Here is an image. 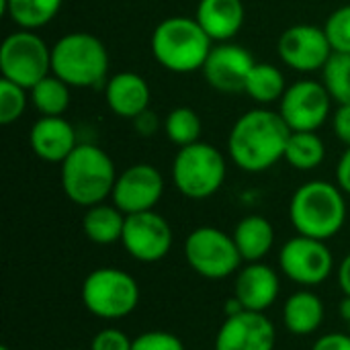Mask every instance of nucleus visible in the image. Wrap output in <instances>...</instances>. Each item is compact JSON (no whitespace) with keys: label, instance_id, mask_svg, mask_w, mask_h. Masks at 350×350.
Returning a JSON list of instances; mask_svg holds the SVG:
<instances>
[{"label":"nucleus","instance_id":"1","mask_svg":"<svg viewBox=\"0 0 350 350\" xmlns=\"http://www.w3.org/2000/svg\"><path fill=\"white\" fill-rule=\"evenodd\" d=\"M291 129L269 107H256L236 119L228 135L230 160L244 172L256 174L273 168L285 156Z\"/></svg>","mask_w":350,"mask_h":350},{"label":"nucleus","instance_id":"2","mask_svg":"<svg viewBox=\"0 0 350 350\" xmlns=\"http://www.w3.org/2000/svg\"><path fill=\"white\" fill-rule=\"evenodd\" d=\"M347 199L336 183H304L289 201V221L299 236L328 242L347 224Z\"/></svg>","mask_w":350,"mask_h":350},{"label":"nucleus","instance_id":"3","mask_svg":"<svg viewBox=\"0 0 350 350\" xmlns=\"http://www.w3.org/2000/svg\"><path fill=\"white\" fill-rule=\"evenodd\" d=\"M154 59L172 74L203 70L213 41L195 16H168L160 21L150 39Z\"/></svg>","mask_w":350,"mask_h":350},{"label":"nucleus","instance_id":"4","mask_svg":"<svg viewBox=\"0 0 350 350\" xmlns=\"http://www.w3.org/2000/svg\"><path fill=\"white\" fill-rule=\"evenodd\" d=\"M59 180L66 197L84 209L105 203L115 189L117 170L113 158L94 144H78L59 164Z\"/></svg>","mask_w":350,"mask_h":350},{"label":"nucleus","instance_id":"5","mask_svg":"<svg viewBox=\"0 0 350 350\" xmlns=\"http://www.w3.org/2000/svg\"><path fill=\"white\" fill-rule=\"evenodd\" d=\"M109 51L105 43L86 31L62 35L51 45V74L70 88H96L109 80Z\"/></svg>","mask_w":350,"mask_h":350},{"label":"nucleus","instance_id":"6","mask_svg":"<svg viewBox=\"0 0 350 350\" xmlns=\"http://www.w3.org/2000/svg\"><path fill=\"white\" fill-rule=\"evenodd\" d=\"M228 160L226 156L207 142H195L178 148L170 176L176 191L193 201L213 197L226 183Z\"/></svg>","mask_w":350,"mask_h":350},{"label":"nucleus","instance_id":"7","mask_svg":"<svg viewBox=\"0 0 350 350\" xmlns=\"http://www.w3.org/2000/svg\"><path fill=\"white\" fill-rule=\"evenodd\" d=\"M82 304L100 320H123L139 304V285L123 269L103 267L84 279Z\"/></svg>","mask_w":350,"mask_h":350},{"label":"nucleus","instance_id":"8","mask_svg":"<svg viewBox=\"0 0 350 350\" xmlns=\"http://www.w3.org/2000/svg\"><path fill=\"white\" fill-rule=\"evenodd\" d=\"M0 74L31 90L51 74V47L35 31L18 29L6 35L0 45Z\"/></svg>","mask_w":350,"mask_h":350},{"label":"nucleus","instance_id":"9","mask_svg":"<svg viewBox=\"0 0 350 350\" xmlns=\"http://www.w3.org/2000/svg\"><path fill=\"white\" fill-rule=\"evenodd\" d=\"M185 258L199 277L211 281L228 279L244 262L234 236L213 226H201L187 236Z\"/></svg>","mask_w":350,"mask_h":350},{"label":"nucleus","instance_id":"10","mask_svg":"<svg viewBox=\"0 0 350 350\" xmlns=\"http://www.w3.org/2000/svg\"><path fill=\"white\" fill-rule=\"evenodd\" d=\"M332 96L324 82L301 78L287 86L279 115L291 131H318L332 117Z\"/></svg>","mask_w":350,"mask_h":350},{"label":"nucleus","instance_id":"11","mask_svg":"<svg viewBox=\"0 0 350 350\" xmlns=\"http://www.w3.org/2000/svg\"><path fill=\"white\" fill-rule=\"evenodd\" d=\"M279 267L293 283L316 287L334 273V256L324 240L297 234L283 244L279 252Z\"/></svg>","mask_w":350,"mask_h":350},{"label":"nucleus","instance_id":"12","mask_svg":"<svg viewBox=\"0 0 350 350\" xmlns=\"http://www.w3.org/2000/svg\"><path fill=\"white\" fill-rule=\"evenodd\" d=\"M277 53L287 68L299 74H312L322 72L334 51L324 27L301 23L281 33L277 41Z\"/></svg>","mask_w":350,"mask_h":350},{"label":"nucleus","instance_id":"13","mask_svg":"<svg viewBox=\"0 0 350 350\" xmlns=\"http://www.w3.org/2000/svg\"><path fill=\"white\" fill-rule=\"evenodd\" d=\"M174 242V234L166 217L160 213L144 211L125 217L121 244L125 252L137 262H160L168 256Z\"/></svg>","mask_w":350,"mask_h":350},{"label":"nucleus","instance_id":"14","mask_svg":"<svg viewBox=\"0 0 350 350\" xmlns=\"http://www.w3.org/2000/svg\"><path fill=\"white\" fill-rule=\"evenodd\" d=\"M164 195V176L162 172L146 162L131 164L125 168L115 183L111 201L125 215L152 211Z\"/></svg>","mask_w":350,"mask_h":350},{"label":"nucleus","instance_id":"15","mask_svg":"<svg viewBox=\"0 0 350 350\" xmlns=\"http://www.w3.org/2000/svg\"><path fill=\"white\" fill-rule=\"evenodd\" d=\"M254 64L256 62L252 53L244 45L226 41L213 45L201 72L205 82L213 90L224 94H236V92H244L246 78L254 68Z\"/></svg>","mask_w":350,"mask_h":350},{"label":"nucleus","instance_id":"16","mask_svg":"<svg viewBox=\"0 0 350 350\" xmlns=\"http://www.w3.org/2000/svg\"><path fill=\"white\" fill-rule=\"evenodd\" d=\"M277 332L273 322L260 312H240L226 316L215 336V350H275Z\"/></svg>","mask_w":350,"mask_h":350},{"label":"nucleus","instance_id":"17","mask_svg":"<svg viewBox=\"0 0 350 350\" xmlns=\"http://www.w3.org/2000/svg\"><path fill=\"white\" fill-rule=\"evenodd\" d=\"M281 293V281L273 267L265 262H248L244 269L238 271L234 297L240 306L248 312L265 314L269 308L275 306Z\"/></svg>","mask_w":350,"mask_h":350},{"label":"nucleus","instance_id":"18","mask_svg":"<svg viewBox=\"0 0 350 350\" xmlns=\"http://www.w3.org/2000/svg\"><path fill=\"white\" fill-rule=\"evenodd\" d=\"M33 154L49 164H62L78 146L74 125L66 117H39L29 131Z\"/></svg>","mask_w":350,"mask_h":350},{"label":"nucleus","instance_id":"19","mask_svg":"<svg viewBox=\"0 0 350 350\" xmlns=\"http://www.w3.org/2000/svg\"><path fill=\"white\" fill-rule=\"evenodd\" d=\"M152 90L144 76L137 72H117L105 82V103L119 119L133 121L150 109Z\"/></svg>","mask_w":350,"mask_h":350},{"label":"nucleus","instance_id":"20","mask_svg":"<svg viewBox=\"0 0 350 350\" xmlns=\"http://www.w3.org/2000/svg\"><path fill=\"white\" fill-rule=\"evenodd\" d=\"M195 18L213 43H226L242 31L246 8L242 0H199Z\"/></svg>","mask_w":350,"mask_h":350},{"label":"nucleus","instance_id":"21","mask_svg":"<svg viewBox=\"0 0 350 350\" xmlns=\"http://www.w3.org/2000/svg\"><path fill=\"white\" fill-rule=\"evenodd\" d=\"M324 301L310 289L295 291L283 306V324L295 336H310L324 324Z\"/></svg>","mask_w":350,"mask_h":350},{"label":"nucleus","instance_id":"22","mask_svg":"<svg viewBox=\"0 0 350 350\" xmlns=\"http://www.w3.org/2000/svg\"><path fill=\"white\" fill-rule=\"evenodd\" d=\"M232 236L244 262H262L275 246V228L262 215L242 217Z\"/></svg>","mask_w":350,"mask_h":350},{"label":"nucleus","instance_id":"23","mask_svg":"<svg viewBox=\"0 0 350 350\" xmlns=\"http://www.w3.org/2000/svg\"><path fill=\"white\" fill-rule=\"evenodd\" d=\"M125 213L117 205L98 203L86 209L82 217V230L92 244L109 246L121 242L125 228Z\"/></svg>","mask_w":350,"mask_h":350},{"label":"nucleus","instance_id":"24","mask_svg":"<svg viewBox=\"0 0 350 350\" xmlns=\"http://www.w3.org/2000/svg\"><path fill=\"white\" fill-rule=\"evenodd\" d=\"M285 90H287L285 74L275 64L269 62H256L244 84V92L258 107H269L273 103H279Z\"/></svg>","mask_w":350,"mask_h":350},{"label":"nucleus","instance_id":"25","mask_svg":"<svg viewBox=\"0 0 350 350\" xmlns=\"http://www.w3.org/2000/svg\"><path fill=\"white\" fill-rule=\"evenodd\" d=\"M0 4L2 14H6L18 29L37 31L57 16L64 0H2Z\"/></svg>","mask_w":350,"mask_h":350},{"label":"nucleus","instance_id":"26","mask_svg":"<svg viewBox=\"0 0 350 350\" xmlns=\"http://www.w3.org/2000/svg\"><path fill=\"white\" fill-rule=\"evenodd\" d=\"M72 88L55 74L45 76L29 90V98L41 117H64L70 109Z\"/></svg>","mask_w":350,"mask_h":350},{"label":"nucleus","instance_id":"27","mask_svg":"<svg viewBox=\"0 0 350 350\" xmlns=\"http://www.w3.org/2000/svg\"><path fill=\"white\" fill-rule=\"evenodd\" d=\"M326 158V144L316 131H291L283 160L295 170H316Z\"/></svg>","mask_w":350,"mask_h":350},{"label":"nucleus","instance_id":"28","mask_svg":"<svg viewBox=\"0 0 350 350\" xmlns=\"http://www.w3.org/2000/svg\"><path fill=\"white\" fill-rule=\"evenodd\" d=\"M164 133L168 142L174 144L176 148L201 142L203 123L199 113L191 107H174L164 119Z\"/></svg>","mask_w":350,"mask_h":350},{"label":"nucleus","instance_id":"29","mask_svg":"<svg viewBox=\"0 0 350 350\" xmlns=\"http://www.w3.org/2000/svg\"><path fill=\"white\" fill-rule=\"evenodd\" d=\"M322 82L336 105H350V53H332L322 70Z\"/></svg>","mask_w":350,"mask_h":350},{"label":"nucleus","instance_id":"30","mask_svg":"<svg viewBox=\"0 0 350 350\" xmlns=\"http://www.w3.org/2000/svg\"><path fill=\"white\" fill-rule=\"evenodd\" d=\"M29 90L6 80L0 78V123L2 125H10L14 121H18L29 105Z\"/></svg>","mask_w":350,"mask_h":350},{"label":"nucleus","instance_id":"31","mask_svg":"<svg viewBox=\"0 0 350 350\" xmlns=\"http://www.w3.org/2000/svg\"><path fill=\"white\" fill-rule=\"evenodd\" d=\"M324 31L334 53H350V4L330 12L324 23Z\"/></svg>","mask_w":350,"mask_h":350},{"label":"nucleus","instance_id":"32","mask_svg":"<svg viewBox=\"0 0 350 350\" xmlns=\"http://www.w3.org/2000/svg\"><path fill=\"white\" fill-rule=\"evenodd\" d=\"M131 350H187L183 340L166 330H150L133 338Z\"/></svg>","mask_w":350,"mask_h":350},{"label":"nucleus","instance_id":"33","mask_svg":"<svg viewBox=\"0 0 350 350\" xmlns=\"http://www.w3.org/2000/svg\"><path fill=\"white\" fill-rule=\"evenodd\" d=\"M133 340L119 328H105L94 334L88 350H131Z\"/></svg>","mask_w":350,"mask_h":350},{"label":"nucleus","instance_id":"34","mask_svg":"<svg viewBox=\"0 0 350 350\" xmlns=\"http://www.w3.org/2000/svg\"><path fill=\"white\" fill-rule=\"evenodd\" d=\"M332 131L340 144L350 146V105H338L332 113Z\"/></svg>","mask_w":350,"mask_h":350},{"label":"nucleus","instance_id":"35","mask_svg":"<svg viewBox=\"0 0 350 350\" xmlns=\"http://www.w3.org/2000/svg\"><path fill=\"white\" fill-rule=\"evenodd\" d=\"M131 123H133L137 135H142V137H154V135L160 131V127H164V123L160 121L158 113L152 111V109H146V111H144L142 115H137Z\"/></svg>","mask_w":350,"mask_h":350},{"label":"nucleus","instance_id":"36","mask_svg":"<svg viewBox=\"0 0 350 350\" xmlns=\"http://www.w3.org/2000/svg\"><path fill=\"white\" fill-rule=\"evenodd\" d=\"M312 350H350V336L342 332H332L316 340Z\"/></svg>","mask_w":350,"mask_h":350},{"label":"nucleus","instance_id":"37","mask_svg":"<svg viewBox=\"0 0 350 350\" xmlns=\"http://www.w3.org/2000/svg\"><path fill=\"white\" fill-rule=\"evenodd\" d=\"M334 174H336V185L342 189L345 195L350 197V146L345 148V152L340 154Z\"/></svg>","mask_w":350,"mask_h":350},{"label":"nucleus","instance_id":"38","mask_svg":"<svg viewBox=\"0 0 350 350\" xmlns=\"http://www.w3.org/2000/svg\"><path fill=\"white\" fill-rule=\"evenodd\" d=\"M336 277H338V287H340V291L345 293V297H350V252L345 256V260L338 265Z\"/></svg>","mask_w":350,"mask_h":350},{"label":"nucleus","instance_id":"39","mask_svg":"<svg viewBox=\"0 0 350 350\" xmlns=\"http://www.w3.org/2000/svg\"><path fill=\"white\" fill-rule=\"evenodd\" d=\"M340 316L349 322L350 326V297H345L342 304H340Z\"/></svg>","mask_w":350,"mask_h":350},{"label":"nucleus","instance_id":"40","mask_svg":"<svg viewBox=\"0 0 350 350\" xmlns=\"http://www.w3.org/2000/svg\"><path fill=\"white\" fill-rule=\"evenodd\" d=\"M0 350H10V349H8V347H2V349H0Z\"/></svg>","mask_w":350,"mask_h":350},{"label":"nucleus","instance_id":"41","mask_svg":"<svg viewBox=\"0 0 350 350\" xmlns=\"http://www.w3.org/2000/svg\"><path fill=\"white\" fill-rule=\"evenodd\" d=\"M68 350H82V349H68Z\"/></svg>","mask_w":350,"mask_h":350}]
</instances>
